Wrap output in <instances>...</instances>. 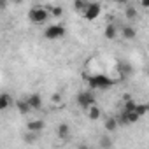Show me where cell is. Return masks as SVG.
Masks as SVG:
<instances>
[{
  "mask_svg": "<svg viewBox=\"0 0 149 149\" xmlns=\"http://www.w3.org/2000/svg\"><path fill=\"white\" fill-rule=\"evenodd\" d=\"M88 86L93 91H104L114 86V79H111L105 74H93V76L88 77Z\"/></svg>",
  "mask_w": 149,
  "mask_h": 149,
  "instance_id": "6da1fadb",
  "label": "cell"
},
{
  "mask_svg": "<svg viewBox=\"0 0 149 149\" xmlns=\"http://www.w3.org/2000/svg\"><path fill=\"white\" fill-rule=\"evenodd\" d=\"M49 19V13L46 7H32L28 11V21L32 25H44Z\"/></svg>",
  "mask_w": 149,
  "mask_h": 149,
  "instance_id": "7a4b0ae2",
  "label": "cell"
},
{
  "mask_svg": "<svg viewBox=\"0 0 149 149\" xmlns=\"http://www.w3.org/2000/svg\"><path fill=\"white\" fill-rule=\"evenodd\" d=\"M65 35H67V28H65L63 25L53 23V25H47L46 30H44V37H46L47 40H60V39H63Z\"/></svg>",
  "mask_w": 149,
  "mask_h": 149,
  "instance_id": "3957f363",
  "label": "cell"
},
{
  "mask_svg": "<svg viewBox=\"0 0 149 149\" xmlns=\"http://www.w3.org/2000/svg\"><path fill=\"white\" fill-rule=\"evenodd\" d=\"M77 105L86 111L88 107H91L93 104H97V97H95V91L93 90H84V91H79L77 93Z\"/></svg>",
  "mask_w": 149,
  "mask_h": 149,
  "instance_id": "277c9868",
  "label": "cell"
},
{
  "mask_svg": "<svg viewBox=\"0 0 149 149\" xmlns=\"http://www.w3.org/2000/svg\"><path fill=\"white\" fill-rule=\"evenodd\" d=\"M102 14V4L100 2H88L86 9L83 11V18L86 21H95Z\"/></svg>",
  "mask_w": 149,
  "mask_h": 149,
  "instance_id": "5b68a950",
  "label": "cell"
},
{
  "mask_svg": "<svg viewBox=\"0 0 149 149\" xmlns=\"http://www.w3.org/2000/svg\"><path fill=\"white\" fill-rule=\"evenodd\" d=\"M25 100H26V104H28V107H30L32 111H39V109H42V105H44V100H42V97H40L39 93H30Z\"/></svg>",
  "mask_w": 149,
  "mask_h": 149,
  "instance_id": "8992f818",
  "label": "cell"
},
{
  "mask_svg": "<svg viewBox=\"0 0 149 149\" xmlns=\"http://www.w3.org/2000/svg\"><path fill=\"white\" fill-rule=\"evenodd\" d=\"M26 128H28L30 133H37V135H39V133L46 128V123H44L42 119H32V121H28Z\"/></svg>",
  "mask_w": 149,
  "mask_h": 149,
  "instance_id": "52a82bcc",
  "label": "cell"
},
{
  "mask_svg": "<svg viewBox=\"0 0 149 149\" xmlns=\"http://www.w3.org/2000/svg\"><path fill=\"white\" fill-rule=\"evenodd\" d=\"M104 35H105V39L114 40V39H118V35H119V28H118L114 23H109V25L105 26V30H104Z\"/></svg>",
  "mask_w": 149,
  "mask_h": 149,
  "instance_id": "ba28073f",
  "label": "cell"
},
{
  "mask_svg": "<svg viewBox=\"0 0 149 149\" xmlns=\"http://www.w3.org/2000/svg\"><path fill=\"white\" fill-rule=\"evenodd\" d=\"M86 114H88V118H90L91 121H98V119L102 118V111H100V107H98L97 104H93L91 107H88V109H86Z\"/></svg>",
  "mask_w": 149,
  "mask_h": 149,
  "instance_id": "9c48e42d",
  "label": "cell"
},
{
  "mask_svg": "<svg viewBox=\"0 0 149 149\" xmlns=\"http://www.w3.org/2000/svg\"><path fill=\"white\" fill-rule=\"evenodd\" d=\"M13 105V97L9 93H0V112L7 111Z\"/></svg>",
  "mask_w": 149,
  "mask_h": 149,
  "instance_id": "30bf717a",
  "label": "cell"
},
{
  "mask_svg": "<svg viewBox=\"0 0 149 149\" xmlns=\"http://www.w3.org/2000/svg\"><path fill=\"white\" fill-rule=\"evenodd\" d=\"M121 37L126 39V40H132V39L137 37V30H135L132 25H125V26L121 28Z\"/></svg>",
  "mask_w": 149,
  "mask_h": 149,
  "instance_id": "8fae6325",
  "label": "cell"
},
{
  "mask_svg": "<svg viewBox=\"0 0 149 149\" xmlns=\"http://www.w3.org/2000/svg\"><path fill=\"white\" fill-rule=\"evenodd\" d=\"M56 135H58L60 139H68V135H70V126H68L67 123L58 125V128H56Z\"/></svg>",
  "mask_w": 149,
  "mask_h": 149,
  "instance_id": "7c38bea8",
  "label": "cell"
},
{
  "mask_svg": "<svg viewBox=\"0 0 149 149\" xmlns=\"http://www.w3.org/2000/svg\"><path fill=\"white\" fill-rule=\"evenodd\" d=\"M16 107H18V112H19V114H23V116H25V114H28V112L32 111V109L28 107L26 100H18V102H16Z\"/></svg>",
  "mask_w": 149,
  "mask_h": 149,
  "instance_id": "4fadbf2b",
  "label": "cell"
},
{
  "mask_svg": "<svg viewBox=\"0 0 149 149\" xmlns=\"http://www.w3.org/2000/svg\"><path fill=\"white\" fill-rule=\"evenodd\" d=\"M104 126H105V130H107V132H114V130L119 126V123H118V119H116V118H107V121L104 123Z\"/></svg>",
  "mask_w": 149,
  "mask_h": 149,
  "instance_id": "5bb4252c",
  "label": "cell"
},
{
  "mask_svg": "<svg viewBox=\"0 0 149 149\" xmlns=\"http://www.w3.org/2000/svg\"><path fill=\"white\" fill-rule=\"evenodd\" d=\"M118 72H119V76H121V79H125L128 74L132 72V68L126 65V63H121V65H118Z\"/></svg>",
  "mask_w": 149,
  "mask_h": 149,
  "instance_id": "9a60e30c",
  "label": "cell"
},
{
  "mask_svg": "<svg viewBox=\"0 0 149 149\" xmlns=\"http://www.w3.org/2000/svg\"><path fill=\"white\" fill-rule=\"evenodd\" d=\"M88 6V0H74V9H76L77 13H83Z\"/></svg>",
  "mask_w": 149,
  "mask_h": 149,
  "instance_id": "2e32d148",
  "label": "cell"
},
{
  "mask_svg": "<svg viewBox=\"0 0 149 149\" xmlns=\"http://www.w3.org/2000/svg\"><path fill=\"white\" fill-rule=\"evenodd\" d=\"M47 13H49V16H53V18H61V16H63V9H61L60 6H54V7H51Z\"/></svg>",
  "mask_w": 149,
  "mask_h": 149,
  "instance_id": "e0dca14e",
  "label": "cell"
},
{
  "mask_svg": "<svg viewBox=\"0 0 149 149\" xmlns=\"http://www.w3.org/2000/svg\"><path fill=\"white\" fill-rule=\"evenodd\" d=\"M125 14H126V19H128V21H133V19L139 16L135 7H126V9H125Z\"/></svg>",
  "mask_w": 149,
  "mask_h": 149,
  "instance_id": "ac0fdd59",
  "label": "cell"
},
{
  "mask_svg": "<svg viewBox=\"0 0 149 149\" xmlns=\"http://www.w3.org/2000/svg\"><path fill=\"white\" fill-rule=\"evenodd\" d=\"M135 111H137V112H139V114H140V116L144 118V116L147 114L149 107H147V104H137V105H135Z\"/></svg>",
  "mask_w": 149,
  "mask_h": 149,
  "instance_id": "d6986e66",
  "label": "cell"
},
{
  "mask_svg": "<svg viewBox=\"0 0 149 149\" xmlns=\"http://www.w3.org/2000/svg\"><path fill=\"white\" fill-rule=\"evenodd\" d=\"M135 105H137V102L135 100H125V104H123V111H135Z\"/></svg>",
  "mask_w": 149,
  "mask_h": 149,
  "instance_id": "ffe728a7",
  "label": "cell"
},
{
  "mask_svg": "<svg viewBox=\"0 0 149 149\" xmlns=\"http://www.w3.org/2000/svg\"><path fill=\"white\" fill-rule=\"evenodd\" d=\"M7 4H9V0H0V11H6Z\"/></svg>",
  "mask_w": 149,
  "mask_h": 149,
  "instance_id": "44dd1931",
  "label": "cell"
},
{
  "mask_svg": "<svg viewBox=\"0 0 149 149\" xmlns=\"http://www.w3.org/2000/svg\"><path fill=\"white\" fill-rule=\"evenodd\" d=\"M140 4H142V7L146 9V7H149V0H140Z\"/></svg>",
  "mask_w": 149,
  "mask_h": 149,
  "instance_id": "7402d4cb",
  "label": "cell"
},
{
  "mask_svg": "<svg viewBox=\"0 0 149 149\" xmlns=\"http://www.w3.org/2000/svg\"><path fill=\"white\" fill-rule=\"evenodd\" d=\"M114 2H116V4H126L128 0H114Z\"/></svg>",
  "mask_w": 149,
  "mask_h": 149,
  "instance_id": "603a6c76",
  "label": "cell"
},
{
  "mask_svg": "<svg viewBox=\"0 0 149 149\" xmlns=\"http://www.w3.org/2000/svg\"><path fill=\"white\" fill-rule=\"evenodd\" d=\"M13 2H14V4H19V2H23V0H13Z\"/></svg>",
  "mask_w": 149,
  "mask_h": 149,
  "instance_id": "cb8c5ba5",
  "label": "cell"
}]
</instances>
